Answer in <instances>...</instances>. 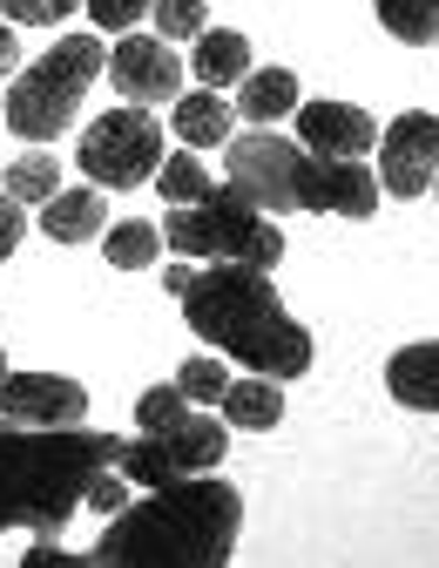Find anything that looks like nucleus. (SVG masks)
Here are the masks:
<instances>
[{"label": "nucleus", "instance_id": "nucleus-7", "mask_svg": "<svg viewBox=\"0 0 439 568\" xmlns=\"http://www.w3.org/2000/svg\"><path fill=\"white\" fill-rule=\"evenodd\" d=\"M231 454V419L224 413H183L156 434H135L122 440L115 467L129 474V487H163V480H183V474H210L216 460Z\"/></svg>", "mask_w": 439, "mask_h": 568}, {"label": "nucleus", "instance_id": "nucleus-33", "mask_svg": "<svg viewBox=\"0 0 439 568\" xmlns=\"http://www.w3.org/2000/svg\"><path fill=\"white\" fill-rule=\"evenodd\" d=\"M432 190H439V176H432Z\"/></svg>", "mask_w": 439, "mask_h": 568}, {"label": "nucleus", "instance_id": "nucleus-14", "mask_svg": "<svg viewBox=\"0 0 439 568\" xmlns=\"http://www.w3.org/2000/svg\"><path fill=\"white\" fill-rule=\"evenodd\" d=\"M102 224H109V203H102L95 183H89V190H54V196L41 203V231H48V244H95Z\"/></svg>", "mask_w": 439, "mask_h": 568}, {"label": "nucleus", "instance_id": "nucleus-26", "mask_svg": "<svg viewBox=\"0 0 439 568\" xmlns=\"http://www.w3.org/2000/svg\"><path fill=\"white\" fill-rule=\"evenodd\" d=\"M82 0H0V14H8L14 28H54V21H68Z\"/></svg>", "mask_w": 439, "mask_h": 568}, {"label": "nucleus", "instance_id": "nucleus-31", "mask_svg": "<svg viewBox=\"0 0 439 568\" xmlns=\"http://www.w3.org/2000/svg\"><path fill=\"white\" fill-rule=\"evenodd\" d=\"M190 277H196V271H190V264H170V271H163V284H170V292H176V298H183V292H190Z\"/></svg>", "mask_w": 439, "mask_h": 568}, {"label": "nucleus", "instance_id": "nucleus-15", "mask_svg": "<svg viewBox=\"0 0 439 568\" xmlns=\"http://www.w3.org/2000/svg\"><path fill=\"white\" fill-rule=\"evenodd\" d=\"M386 386H392V399H399V406H412V413H439V338L392 352Z\"/></svg>", "mask_w": 439, "mask_h": 568}, {"label": "nucleus", "instance_id": "nucleus-5", "mask_svg": "<svg viewBox=\"0 0 439 568\" xmlns=\"http://www.w3.org/2000/svg\"><path fill=\"white\" fill-rule=\"evenodd\" d=\"M163 244L176 257H196V264H257V271H277V257H284V231L270 224V210H257L231 183L224 190L210 183L203 203H170Z\"/></svg>", "mask_w": 439, "mask_h": 568}, {"label": "nucleus", "instance_id": "nucleus-18", "mask_svg": "<svg viewBox=\"0 0 439 568\" xmlns=\"http://www.w3.org/2000/svg\"><path fill=\"white\" fill-rule=\"evenodd\" d=\"M190 68H196V82H203V89L244 82V75H251V41H244L237 28H203V34H196Z\"/></svg>", "mask_w": 439, "mask_h": 568}, {"label": "nucleus", "instance_id": "nucleus-29", "mask_svg": "<svg viewBox=\"0 0 439 568\" xmlns=\"http://www.w3.org/2000/svg\"><path fill=\"white\" fill-rule=\"evenodd\" d=\"M21 237H28V203H14L8 190H0V264L21 251Z\"/></svg>", "mask_w": 439, "mask_h": 568}, {"label": "nucleus", "instance_id": "nucleus-32", "mask_svg": "<svg viewBox=\"0 0 439 568\" xmlns=\"http://www.w3.org/2000/svg\"><path fill=\"white\" fill-rule=\"evenodd\" d=\"M0 379H8V352H0Z\"/></svg>", "mask_w": 439, "mask_h": 568}, {"label": "nucleus", "instance_id": "nucleus-20", "mask_svg": "<svg viewBox=\"0 0 439 568\" xmlns=\"http://www.w3.org/2000/svg\"><path fill=\"white\" fill-rule=\"evenodd\" d=\"M102 251H109L115 271H150V264L163 257V231H156V224H142V217H122V224L102 237Z\"/></svg>", "mask_w": 439, "mask_h": 568}, {"label": "nucleus", "instance_id": "nucleus-2", "mask_svg": "<svg viewBox=\"0 0 439 568\" xmlns=\"http://www.w3.org/2000/svg\"><path fill=\"white\" fill-rule=\"evenodd\" d=\"M122 440L95 426H21L0 419V535L34 528L61 535L82 515V494L102 467H115Z\"/></svg>", "mask_w": 439, "mask_h": 568}, {"label": "nucleus", "instance_id": "nucleus-4", "mask_svg": "<svg viewBox=\"0 0 439 568\" xmlns=\"http://www.w3.org/2000/svg\"><path fill=\"white\" fill-rule=\"evenodd\" d=\"M231 190L251 196L257 210H331V217H372L379 210V170H365L358 156H312L298 135L277 129H244L224 142Z\"/></svg>", "mask_w": 439, "mask_h": 568}, {"label": "nucleus", "instance_id": "nucleus-22", "mask_svg": "<svg viewBox=\"0 0 439 568\" xmlns=\"http://www.w3.org/2000/svg\"><path fill=\"white\" fill-rule=\"evenodd\" d=\"M176 386H183L190 406H216V399H224V386H231L224 352H196V359H183V366H176Z\"/></svg>", "mask_w": 439, "mask_h": 568}, {"label": "nucleus", "instance_id": "nucleus-21", "mask_svg": "<svg viewBox=\"0 0 439 568\" xmlns=\"http://www.w3.org/2000/svg\"><path fill=\"white\" fill-rule=\"evenodd\" d=\"M0 190H8L14 203H48V196L61 190V163H54L48 150H28V156H14V163H8Z\"/></svg>", "mask_w": 439, "mask_h": 568}, {"label": "nucleus", "instance_id": "nucleus-19", "mask_svg": "<svg viewBox=\"0 0 439 568\" xmlns=\"http://www.w3.org/2000/svg\"><path fill=\"white\" fill-rule=\"evenodd\" d=\"M379 8V28L406 48H432L439 41V0H372Z\"/></svg>", "mask_w": 439, "mask_h": 568}, {"label": "nucleus", "instance_id": "nucleus-25", "mask_svg": "<svg viewBox=\"0 0 439 568\" xmlns=\"http://www.w3.org/2000/svg\"><path fill=\"white\" fill-rule=\"evenodd\" d=\"M183 413H190V399H183L176 379H170V386H150V393L135 399V426H142V434H156V426H170V419H183Z\"/></svg>", "mask_w": 439, "mask_h": 568}, {"label": "nucleus", "instance_id": "nucleus-28", "mask_svg": "<svg viewBox=\"0 0 439 568\" xmlns=\"http://www.w3.org/2000/svg\"><path fill=\"white\" fill-rule=\"evenodd\" d=\"M82 8H89V21L102 34H129L142 14H150V0H82Z\"/></svg>", "mask_w": 439, "mask_h": 568}, {"label": "nucleus", "instance_id": "nucleus-27", "mask_svg": "<svg viewBox=\"0 0 439 568\" xmlns=\"http://www.w3.org/2000/svg\"><path fill=\"white\" fill-rule=\"evenodd\" d=\"M82 508H89V515H122V508H129V474H122V467H102V474L89 480V494H82Z\"/></svg>", "mask_w": 439, "mask_h": 568}, {"label": "nucleus", "instance_id": "nucleus-3", "mask_svg": "<svg viewBox=\"0 0 439 568\" xmlns=\"http://www.w3.org/2000/svg\"><path fill=\"white\" fill-rule=\"evenodd\" d=\"M183 318L210 352H224L251 373H270V379L312 373V332L284 312L270 271L257 264H203L183 292Z\"/></svg>", "mask_w": 439, "mask_h": 568}, {"label": "nucleus", "instance_id": "nucleus-30", "mask_svg": "<svg viewBox=\"0 0 439 568\" xmlns=\"http://www.w3.org/2000/svg\"><path fill=\"white\" fill-rule=\"evenodd\" d=\"M21 68V41H14V28H0V75H14Z\"/></svg>", "mask_w": 439, "mask_h": 568}, {"label": "nucleus", "instance_id": "nucleus-16", "mask_svg": "<svg viewBox=\"0 0 439 568\" xmlns=\"http://www.w3.org/2000/svg\"><path fill=\"white\" fill-rule=\"evenodd\" d=\"M216 406H224V419L237 426V434H270V426L284 419V379H270V373L231 379Z\"/></svg>", "mask_w": 439, "mask_h": 568}, {"label": "nucleus", "instance_id": "nucleus-10", "mask_svg": "<svg viewBox=\"0 0 439 568\" xmlns=\"http://www.w3.org/2000/svg\"><path fill=\"white\" fill-rule=\"evenodd\" d=\"M109 82H115L122 102L156 109V102H176L183 95V61L170 54L163 34H122L109 48Z\"/></svg>", "mask_w": 439, "mask_h": 568}, {"label": "nucleus", "instance_id": "nucleus-1", "mask_svg": "<svg viewBox=\"0 0 439 568\" xmlns=\"http://www.w3.org/2000/svg\"><path fill=\"white\" fill-rule=\"evenodd\" d=\"M244 528V494L224 474H183L163 487H142V501L109 515L89 561L109 568H224Z\"/></svg>", "mask_w": 439, "mask_h": 568}, {"label": "nucleus", "instance_id": "nucleus-23", "mask_svg": "<svg viewBox=\"0 0 439 568\" xmlns=\"http://www.w3.org/2000/svg\"><path fill=\"white\" fill-rule=\"evenodd\" d=\"M156 183H163V203H203V196H210V170H203V156H163Z\"/></svg>", "mask_w": 439, "mask_h": 568}, {"label": "nucleus", "instance_id": "nucleus-8", "mask_svg": "<svg viewBox=\"0 0 439 568\" xmlns=\"http://www.w3.org/2000/svg\"><path fill=\"white\" fill-rule=\"evenodd\" d=\"M75 163H82V176L95 190H142V183H156V170H163V122L150 109L122 102V109H109V115H95L82 129Z\"/></svg>", "mask_w": 439, "mask_h": 568}, {"label": "nucleus", "instance_id": "nucleus-9", "mask_svg": "<svg viewBox=\"0 0 439 568\" xmlns=\"http://www.w3.org/2000/svg\"><path fill=\"white\" fill-rule=\"evenodd\" d=\"M372 150H379V190L386 196H426L439 176V115L432 109L392 115Z\"/></svg>", "mask_w": 439, "mask_h": 568}, {"label": "nucleus", "instance_id": "nucleus-17", "mask_svg": "<svg viewBox=\"0 0 439 568\" xmlns=\"http://www.w3.org/2000/svg\"><path fill=\"white\" fill-rule=\"evenodd\" d=\"M290 109H298V75H290V68H251V75L237 82V115L251 129H270Z\"/></svg>", "mask_w": 439, "mask_h": 568}, {"label": "nucleus", "instance_id": "nucleus-6", "mask_svg": "<svg viewBox=\"0 0 439 568\" xmlns=\"http://www.w3.org/2000/svg\"><path fill=\"white\" fill-rule=\"evenodd\" d=\"M102 68H109L102 34H61L41 61H28L8 82V129L21 142H54L68 122H75V109L95 89Z\"/></svg>", "mask_w": 439, "mask_h": 568}, {"label": "nucleus", "instance_id": "nucleus-24", "mask_svg": "<svg viewBox=\"0 0 439 568\" xmlns=\"http://www.w3.org/2000/svg\"><path fill=\"white\" fill-rule=\"evenodd\" d=\"M150 21L163 28V41H196L210 28V8L203 0H150Z\"/></svg>", "mask_w": 439, "mask_h": 568}, {"label": "nucleus", "instance_id": "nucleus-12", "mask_svg": "<svg viewBox=\"0 0 439 568\" xmlns=\"http://www.w3.org/2000/svg\"><path fill=\"white\" fill-rule=\"evenodd\" d=\"M290 115H298V142L312 156H365L379 142V122L358 102H298Z\"/></svg>", "mask_w": 439, "mask_h": 568}, {"label": "nucleus", "instance_id": "nucleus-13", "mask_svg": "<svg viewBox=\"0 0 439 568\" xmlns=\"http://www.w3.org/2000/svg\"><path fill=\"white\" fill-rule=\"evenodd\" d=\"M170 135L183 142V150H224V142L237 135V109L216 89H183L170 102Z\"/></svg>", "mask_w": 439, "mask_h": 568}, {"label": "nucleus", "instance_id": "nucleus-11", "mask_svg": "<svg viewBox=\"0 0 439 568\" xmlns=\"http://www.w3.org/2000/svg\"><path fill=\"white\" fill-rule=\"evenodd\" d=\"M0 419L21 426H82L89 419V386L61 373H8L0 379Z\"/></svg>", "mask_w": 439, "mask_h": 568}]
</instances>
